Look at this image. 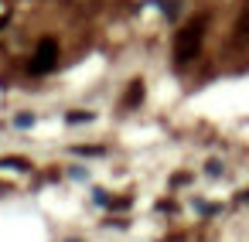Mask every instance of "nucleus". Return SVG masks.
Instances as JSON below:
<instances>
[{
  "mask_svg": "<svg viewBox=\"0 0 249 242\" xmlns=\"http://www.w3.org/2000/svg\"><path fill=\"white\" fill-rule=\"evenodd\" d=\"M201 21H195V24H188V28H181L178 31V41H174V55H178V62H191L195 55H198V48H201Z\"/></svg>",
  "mask_w": 249,
  "mask_h": 242,
  "instance_id": "obj_1",
  "label": "nucleus"
},
{
  "mask_svg": "<svg viewBox=\"0 0 249 242\" xmlns=\"http://www.w3.org/2000/svg\"><path fill=\"white\" fill-rule=\"evenodd\" d=\"M58 65V45L52 41V38H41L38 41V48H35V55H31V75H48L52 69Z\"/></svg>",
  "mask_w": 249,
  "mask_h": 242,
  "instance_id": "obj_2",
  "label": "nucleus"
},
{
  "mask_svg": "<svg viewBox=\"0 0 249 242\" xmlns=\"http://www.w3.org/2000/svg\"><path fill=\"white\" fill-rule=\"evenodd\" d=\"M143 103V82H130V92H126V106H137Z\"/></svg>",
  "mask_w": 249,
  "mask_h": 242,
  "instance_id": "obj_3",
  "label": "nucleus"
},
{
  "mask_svg": "<svg viewBox=\"0 0 249 242\" xmlns=\"http://www.w3.org/2000/svg\"><path fill=\"white\" fill-rule=\"evenodd\" d=\"M69 123H92V113H82V109H75V113H69Z\"/></svg>",
  "mask_w": 249,
  "mask_h": 242,
  "instance_id": "obj_4",
  "label": "nucleus"
},
{
  "mask_svg": "<svg viewBox=\"0 0 249 242\" xmlns=\"http://www.w3.org/2000/svg\"><path fill=\"white\" fill-rule=\"evenodd\" d=\"M239 28H242V35H249V17H246V21H242Z\"/></svg>",
  "mask_w": 249,
  "mask_h": 242,
  "instance_id": "obj_5",
  "label": "nucleus"
},
{
  "mask_svg": "<svg viewBox=\"0 0 249 242\" xmlns=\"http://www.w3.org/2000/svg\"><path fill=\"white\" fill-rule=\"evenodd\" d=\"M69 242H79V239H69Z\"/></svg>",
  "mask_w": 249,
  "mask_h": 242,
  "instance_id": "obj_6",
  "label": "nucleus"
}]
</instances>
